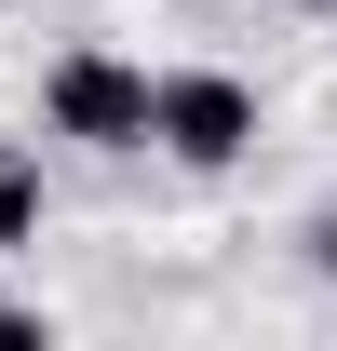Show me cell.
<instances>
[{
	"label": "cell",
	"mask_w": 337,
	"mask_h": 351,
	"mask_svg": "<svg viewBox=\"0 0 337 351\" xmlns=\"http://www.w3.org/2000/svg\"><path fill=\"white\" fill-rule=\"evenodd\" d=\"M149 108H162V82H149L135 54H108V41H68L41 68V122L68 135V149H149Z\"/></svg>",
	"instance_id": "obj_1"
},
{
	"label": "cell",
	"mask_w": 337,
	"mask_h": 351,
	"mask_svg": "<svg viewBox=\"0 0 337 351\" xmlns=\"http://www.w3.org/2000/svg\"><path fill=\"white\" fill-rule=\"evenodd\" d=\"M149 149L189 176H229L256 149V82L243 68H162V108H149Z\"/></svg>",
	"instance_id": "obj_2"
},
{
	"label": "cell",
	"mask_w": 337,
	"mask_h": 351,
	"mask_svg": "<svg viewBox=\"0 0 337 351\" xmlns=\"http://www.w3.org/2000/svg\"><path fill=\"white\" fill-rule=\"evenodd\" d=\"M27 243H41V162L0 149V257H27Z\"/></svg>",
	"instance_id": "obj_3"
},
{
	"label": "cell",
	"mask_w": 337,
	"mask_h": 351,
	"mask_svg": "<svg viewBox=\"0 0 337 351\" xmlns=\"http://www.w3.org/2000/svg\"><path fill=\"white\" fill-rule=\"evenodd\" d=\"M310 270H324V284H337V217H310Z\"/></svg>",
	"instance_id": "obj_4"
},
{
	"label": "cell",
	"mask_w": 337,
	"mask_h": 351,
	"mask_svg": "<svg viewBox=\"0 0 337 351\" xmlns=\"http://www.w3.org/2000/svg\"><path fill=\"white\" fill-rule=\"evenodd\" d=\"M284 14H337V0H284Z\"/></svg>",
	"instance_id": "obj_5"
}]
</instances>
